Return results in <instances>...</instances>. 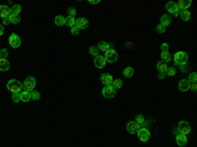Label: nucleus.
Masks as SVG:
<instances>
[{
    "label": "nucleus",
    "mask_w": 197,
    "mask_h": 147,
    "mask_svg": "<svg viewBox=\"0 0 197 147\" xmlns=\"http://www.w3.org/2000/svg\"><path fill=\"white\" fill-rule=\"evenodd\" d=\"M167 74L168 76H175L176 75V70H175V67H168V70H167Z\"/></svg>",
    "instance_id": "obj_35"
},
{
    "label": "nucleus",
    "mask_w": 197,
    "mask_h": 147,
    "mask_svg": "<svg viewBox=\"0 0 197 147\" xmlns=\"http://www.w3.org/2000/svg\"><path fill=\"white\" fill-rule=\"evenodd\" d=\"M135 122L139 125L141 127H146V119H145L143 114H137V117H135Z\"/></svg>",
    "instance_id": "obj_25"
},
{
    "label": "nucleus",
    "mask_w": 197,
    "mask_h": 147,
    "mask_svg": "<svg viewBox=\"0 0 197 147\" xmlns=\"http://www.w3.org/2000/svg\"><path fill=\"white\" fill-rule=\"evenodd\" d=\"M20 93H12V101H13V103H19L20 101Z\"/></svg>",
    "instance_id": "obj_38"
},
{
    "label": "nucleus",
    "mask_w": 197,
    "mask_h": 147,
    "mask_svg": "<svg viewBox=\"0 0 197 147\" xmlns=\"http://www.w3.org/2000/svg\"><path fill=\"white\" fill-rule=\"evenodd\" d=\"M95 67L96 68H104L105 64H107V59L104 58V55H97V57H95Z\"/></svg>",
    "instance_id": "obj_10"
},
{
    "label": "nucleus",
    "mask_w": 197,
    "mask_h": 147,
    "mask_svg": "<svg viewBox=\"0 0 197 147\" xmlns=\"http://www.w3.org/2000/svg\"><path fill=\"white\" fill-rule=\"evenodd\" d=\"M177 16H180L183 21H189V20H190V16H192V15H190V12H189V11H180V12H179Z\"/></svg>",
    "instance_id": "obj_24"
},
{
    "label": "nucleus",
    "mask_w": 197,
    "mask_h": 147,
    "mask_svg": "<svg viewBox=\"0 0 197 147\" xmlns=\"http://www.w3.org/2000/svg\"><path fill=\"white\" fill-rule=\"evenodd\" d=\"M89 54L93 55V57H97V55H99V49L95 47V46H91V47H89Z\"/></svg>",
    "instance_id": "obj_32"
},
{
    "label": "nucleus",
    "mask_w": 197,
    "mask_h": 147,
    "mask_svg": "<svg viewBox=\"0 0 197 147\" xmlns=\"http://www.w3.org/2000/svg\"><path fill=\"white\" fill-rule=\"evenodd\" d=\"M97 49L100 51H102V53H105V51H108L109 49H112V46L109 42H105V41H101V42H99V46H97Z\"/></svg>",
    "instance_id": "obj_20"
},
{
    "label": "nucleus",
    "mask_w": 197,
    "mask_h": 147,
    "mask_svg": "<svg viewBox=\"0 0 197 147\" xmlns=\"http://www.w3.org/2000/svg\"><path fill=\"white\" fill-rule=\"evenodd\" d=\"M196 79H197V75H196V72H192L189 75V79H187L189 83H196Z\"/></svg>",
    "instance_id": "obj_37"
},
{
    "label": "nucleus",
    "mask_w": 197,
    "mask_h": 147,
    "mask_svg": "<svg viewBox=\"0 0 197 147\" xmlns=\"http://www.w3.org/2000/svg\"><path fill=\"white\" fill-rule=\"evenodd\" d=\"M21 11H23V8H21L20 4H15L13 7L11 8V13H15V15H17V16H20Z\"/></svg>",
    "instance_id": "obj_29"
},
{
    "label": "nucleus",
    "mask_w": 197,
    "mask_h": 147,
    "mask_svg": "<svg viewBox=\"0 0 197 147\" xmlns=\"http://www.w3.org/2000/svg\"><path fill=\"white\" fill-rule=\"evenodd\" d=\"M189 88H190V90H192V91H196V90H197V85H196V83H190V84H189Z\"/></svg>",
    "instance_id": "obj_42"
},
{
    "label": "nucleus",
    "mask_w": 197,
    "mask_h": 147,
    "mask_svg": "<svg viewBox=\"0 0 197 147\" xmlns=\"http://www.w3.org/2000/svg\"><path fill=\"white\" fill-rule=\"evenodd\" d=\"M34 87H36V79L33 76H28L23 83V88L28 92L34 91Z\"/></svg>",
    "instance_id": "obj_4"
},
{
    "label": "nucleus",
    "mask_w": 197,
    "mask_h": 147,
    "mask_svg": "<svg viewBox=\"0 0 197 147\" xmlns=\"http://www.w3.org/2000/svg\"><path fill=\"white\" fill-rule=\"evenodd\" d=\"M124 76H126V78H132L133 75H134V68L133 67H126V68H124Z\"/></svg>",
    "instance_id": "obj_28"
},
{
    "label": "nucleus",
    "mask_w": 197,
    "mask_h": 147,
    "mask_svg": "<svg viewBox=\"0 0 197 147\" xmlns=\"http://www.w3.org/2000/svg\"><path fill=\"white\" fill-rule=\"evenodd\" d=\"M54 23H55L57 26L66 25V17H63V16H60V15H58V16H55V18H54Z\"/></svg>",
    "instance_id": "obj_23"
},
{
    "label": "nucleus",
    "mask_w": 197,
    "mask_h": 147,
    "mask_svg": "<svg viewBox=\"0 0 197 147\" xmlns=\"http://www.w3.org/2000/svg\"><path fill=\"white\" fill-rule=\"evenodd\" d=\"M66 25H68L70 28L75 26V25H76V18H75V17H71V16L66 17Z\"/></svg>",
    "instance_id": "obj_30"
},
{
    "label": "nucleus",
    "mask_w": 197,
    "mask_h": 147,
    "mask_svg": "<svg viewBox=\"0 0 197 147\" xmlns=\"http://www.w3.org/2000/svg\"><path fill=\"white\" fill-rule=\"evenodd\" d=\"M8 24H9L8 18H4V20H3V26H4V25H8Z\"/></svg>",
    "instance_id": "obj_45"
},
{
    "label": "nucleus",
    "mask_w": 197,
    "mask_h": 147,
    "mask_svg": "<svg viewBox=\"0 0 197 147\" xmlns=\"http://www.w3.org/2000/svg\"><path fill=\"white\" fill-rule=\"evenodd\" d=\"M100 80H101L102 84L105 85H110L112 82H113V76L110 75V74H102L101 78H100Z\"/></svg>",
    "instance_id": "obj_14"
},
{
    "label": "nucleus",
    "mask_w": 197,
    "mask_h": 147,
    "mask_svg": "<svg viewBox=\"0 0 197 147\" xmlns=\"http://www.w3.org/2000/svg\"><path fill=\"white\" fill-rule=\"evenodd\" d=\"M189 60V57L185 51H177L176 54L174 55V62H175V66H185Z\"/></svg>",
    "instance_id": "obj_2"
},
{
    "label": "nucleus",
    "mask_w": 197,
    "mask_h": 147,
    "mask_svg": "<svg viewBox=\"0 0 197 147\" xmlns=\"http://www.w3.org/2000/svg\"><path fill=\"white\" fill-rule=\"evenodd\" d=\"M137 134L142 142H148V139H150V131H148L147 127H139Z\"/></svg>",
    "instance_id": "obj_8"
},
{
    "label": "nucleus",
    "mask_w": 197,
    "mask_h": 147,
    "mask_svg": "<svg viewBox=\"0 0 197 147\" xmlns=\"http://www.w3.org/2000/svg\"><path fill=\"white\" fill-rule=\"evenodd\" d=\"M104 58L107 59V62L114 63V62H117V59H118V54H117V51L114 50V49H109L108 51H105Z\"/></svg>",
    "instance_id": "obj_5"
},
{
    "label": "nucleus",
    "mask_w": 197,
    "mask_h": 147,
    "mask_svg": "<svg viewBox=\"0 0 197 147\" xmlns=\"http://www.w3.org/2000/svg\"><path fill=\"white\" fill-rule=\"evenodd\" d=\"M166 9L168 11V13H172V15H175V16L179 15V8H177L176 3H174V1L167 3V4H166Z\"/></svg>",
    "instance_id": "obj_11"
},
{
    "label": "nucleus",
    "mask_w": 197,
    "mask_h": 147,
    "mask_svg": "<svg viewBox=\"0 0 197 147\" xmlns=\"http://www.w3.org/2000/svg\"><path fill=\"white\" fill-rule=\"evenodd\" d=\"M160 50H162V51H168V50H169L168 44H163L162 46H160Z\"/></svg>",
    "instance_id": "obj_41"
},
{
    "label": "nucleus",
    "mask_w": 197,
    "mask_h": 147,
    "mask_svg": "<svg viewBox=\"0 0 197 147\" xmlns=\"http://www.w3.org/2000/svg\"><path fill=\"white\" fill-rule=\"evenodd\" d=\"M76 26L79 28V30L86 29V28L88 26V20H87V18H84V17L79 18V20H76Z\"/></svg>",
    "instance_id": "obj_19"
},
{
    "label": "nucleus",
    "mask_w": 197,
    "mask_h": 147,
    "mask_svg": "<svg viewBox=\"0 0 197 147\" xmlns=\"http://www.w3.org/2000/svg\"><path fill=\"white\" fill-rule=\"evenodd\" d=\"M156 68H158V71H159V74H162V75H166V72H167V70H168V66H167V63H164V62H158L156 63Z\"/></svg>",
    "instance_id": "obj_15"
},
{
    "label": "nucleus",
    "mask_w": 197,
    "mask_h": 147,
    "mask_svg": "<svg viewBox=\"0 0 197 147\" xmlns=\"http://www.w3.org/2000/svg\"><path fill=\"white\" fill-rule=\"evenodd\" d=\"M8 42H9L11 47H13V49H19L20 45H21V39H20V37L17 36L16 33H12V34L9 36V39H8Z\"/></svg>",
    "instance_id": "obj_7"
},
{
    "label": "nucleus",
    "mask_w": 197,
    "mask_h": 147,
    "mask_svg": "<svg viewBox=\"0 0 197 147\" xmlns=\"http://www.w3.org/2000/svg\"><path fill=\"white\" fill-rule=\"evenodd\" d=\"M110 85L114 88V90H120V88L122 87V80H121V79H116V80H114L113 79V82H112Z\"/></svg>",
    "instance_id": "obj_31"
},
{
    "label": "nucleus",
    "mask_w": 197,
    "mask_h": 147,
    "mask_svg": "<svg viewBox=\"0 0 197 147\" xmlns=\"http://www.w3.org/2000/svg\"><path fill=\"white\" fill-rule=\"evenodd\" d=\"M190 4H192L190 0H179V1L176 3L179 11H188L189 7H190Z\"/></svg>",
    "instance_id": "obj_12"
},
{
    "label": "nucleus",
    "mask_w": 197,
    "mask_h": 147,
    "mask_svg": "<svg viewBox=\"0 0 197 147\" xmlns=\"http://www.w3.org/2000/svg\"><path fill=\"white\" fill-rule=\"evenodd\" d=\"M160 58H162V62H164V63H168L171 60V55H169L168 51H162L160 53Z\"/></svg>",
    "instance_id": "obj_27"
},
{
    "label": "nucleus",
    "mask_w": 197,
    "mask_h": 147,
    "mask_svg": "<svg viewBox=\"0 0 197 147\" xmlns=\"http://www.w3.org/2000/svg\"><path fill=\"white\" fill-rule=\"evenodd\" d=\"M11 13V9L8 5H0V17L4 20V18L8 17V15Z\"/></svg>",
    "instance_id": "obj_16"
},
{
    "label": "nucleus",
    "mask_w": 197,
    "mask_h": 147,
    "mask_svg": "<svg viewBox=\"0 0 197 147\" xmlns=\"http://www.w3.org/2000/svg\"><path fill=\"white\" fill-rule=\"evenodd\" d=\"M30 100V92L28 91H21L20 93V101H23V103H28V101Z\"/></svg>",
    "instance_id": "obj_22"
},
{
    "label": "nucleus",
    "mask_w": 197,
    "mask_h": 147,
    "mask_svg": "<svg viewBox=\"0 0 197 147\" xmlns=\"http://www.w3.org/2000/svg\"><path fill=\"white\" fill-rule=\"evenodd\" d=\"M176 135V145L179 146V147H184L187 145V142H188V138H187V135H183V134H175Z\"/></svg>",
    "instance_id": "obj_13"
},
{
    "label": "nucleus",
    "mask_w": 197,
    "mask_h": 147,
    "mask_svg": "<svg viewBox=\"0 0 197 147\" xmlns=\"http://www.w3.org/2000/svg\"><path fill=\"white\" fill-rule=\"evenodd\" d=\"M9 70V62L8 59L0 58V71H8Z\"/></svg>",
    "instance_id": "obj_21"
},
{
    "label": "nucleus",
    "mask_w": 197,
    "mask_h": 147,
    "mask_svg": "<svg viewBox=\"0 0 197 147\" xmlns=\"http://www.w3.org/2000/svg\"><path fill=\"white\" fill-rule=\"evenodd\" d=\"M79 32H80V30H79V28L75 25V26H72V28H70V33H71L72 36H78L79 34Z\"/></svg>",
    "instance_id": "obj_34"
},
{
    "label": "nucleus",
    "mask_w": 197,
    "mask_h": 147,
    "mask_svg": "<svg viewBox=\"0 0 197 147\" xmlns=\"http://www.w3.org/2000/svg\"><path fill=\"white\" fill-rule=\"evenodd\" d=\"M75 15H76V9H75L74 7H70L68 8V16L75 17Z\"/></svg>",
    "instance_id": "obj_39"
},
{
    "label": "nucleus",
    "mask_w": 197,
    "mask_h": 147,
    "mask_svg": "<svg viewBox=\"0 0 197 147\" xmlns=\"http://www.w3.org/2000/svg\"><path fill=\"white\" fill-rule=\"evenodd\" d=\"M7 18H8V21H9V23H12V24H19L20 21H21L20 16H17V15H15V13H9Z\"/></svg>",
    "instance_id": "obj_26"
},
{
    "label": "nucleus",
    "mask_w": 197,
    "mask_h": 147,
    "mask_svg": "<svg viewBox=\"0 0 197 147\" xmlns=\"http://www.w3.org/2000/svg\"><path fill=\"white\" fill-rule=\"evenodd\" d=\"M171 23H172V18H171V16H169L168 13L163 15L162 18H160V24H162L163 26H166V28H167L168 25H171Z\"/></svg>",
    "instance_id": "obj_18"
},
{
    "label": "nucleus",
    "mask_w": 197,
    "mask_h": 147,
    "mask_svg": "<svg viewBox=\"0 0 197 147\" xmlns=\"http://www.w3.org/2000/svg\"><path fill=\"white\" fill-rule=\"evenodd\" d=\"M189 84L190 83L187 80V79H181L180 82H179V90H180L181 92H187L188 90H189Z\"/></svg>",
    "instance_id": "obj_17"
},
{
    "label": "nucleus",
    "mask_w": 197,
    "mask_h": 147,
    "mask_svg": "<svg viewBox=\"0 0 197 147\" xmlns=\"http://www.w3.org/2000/svg\"><path fill=\"white\" fill-rule=\"evenodd\" d=\"M7 90L11 92V93H20L23 91V84L16 80V79H11L9 82L7 83Z\"/></svg>",
    "instance_id": "obj_3"
},
{
    "label": "nucleus",
    "mask_w": 197,
    "mask_h": 147,
    "mask_svg": "<svg viewBox=\"0 0 197 147\" xmlns=\"http://www.w3.org/2000/svg\"><path fill=\"white\" fill-rule=\"evenodd\" d=\"M99 0H91V1H89V4H92V5H96V4H99Z\"/></svg>",
    "instance_id": "obj_43"
},
{
    "label": "nucleus",
    "mask_w": 197,
    "mask_h": 147,
    "mask_svg": "<svg viewBox=\"0 0 197 147\" xmlns=\"http://www.w3.org/2000/svg\"><path fill=\"white\" fill-rule=\"evenodd\" d=\"M139 127H141V126H139L135 121H129L128 124H126V130H128L130 134H137Z\"/></svg>",
    "instance_id": "obj_9"
},
{
    "label": "nucleus",
    "mask_w": 197,
    "mask_h": 147,
    "mask_svg": "<svg viewBox=\"0 0 197 147\" xmlns=\"http://www.w3.org/2000/svg\"><path fill=\"white\" fill-rule=\"evenodd\" d=\"M3 34H4V26L0 25V37H1Z\"/></svg>",
    "instance_id": "obj_44"
},
{
    "label": "nucleus",
    "mask_w": 197,
    "mask_h": 147,
    "mask_svg": "<svg viewBox=\"0 0 197 147\" xmlns=\"http://www.w3.org/2000/svg\"><path fill=\"white\" fill-rule=\"evenodd\" d=\"M101 93H102V96H104L105 99H112V97L116 96V90H114L112 85H104Z\"/></svg>",
    "instance_id": "obj_6"
},
{
    "label": "nucleus",
    "mask_w": 197,
    "mask_h": 147,
    "mask_svg": "<svg viewBox=\"0 0 197 147\" xmlns=\"http://www.w3.org/2000/svg\"><path fill=\"white\" fill-rule=\"evenodd\" d=\"M39 92H37V91H32L30 92V99L32 100H39Z\"/></svg>",
    "instance_id": "obj_33"
},
{
    "label": "nucleus",
    "mask_w": 197,
    "mask_h": 147,
    "mask_svg": "<svg viewBox=\"0 0 197 147\" xmlns=\"http://www.w3.org/2000/svg\"><path fill=\"white\" fill-rule=\"evenodd\" d=\"M190 131H192V127H190L189 122L187 121H180L177 126L174 129L175 134H183V135H188V134H190Z\"/></svg>",
    "instance_id": "obj_1"
},
{
    "label": "nucleus",
    "mask_w": 197,
    "mask_h": 147,
    "mask_svg": "<svg viewBox=\"0 0 197 147\" xmlns=\"http://www.w3.org/2000/svg\"><path fill=\"white\" fill-rule=\"evenodd\" d=\"M156 32H158V33H164V32H166V26H163L162 24H158Z\"/></svg>",
    "instance_id": "obj_40"
},
{
    "label": "nucleus",
    "mask_w": 197,
    "mask_h": 147,
    "mask_svg": "<svg viewBox=\"0 0 197 147\" xmlns=\"http://www.w3.org/2000/svg\"><path fill=\"white\" fill-rule=\"evenodd\" d=\"M8 50L7 49H1V50H0V58H4V59H7V57H8Z\"/></svg>",
    "instance_id": "obj_36"
}]
</instances>
